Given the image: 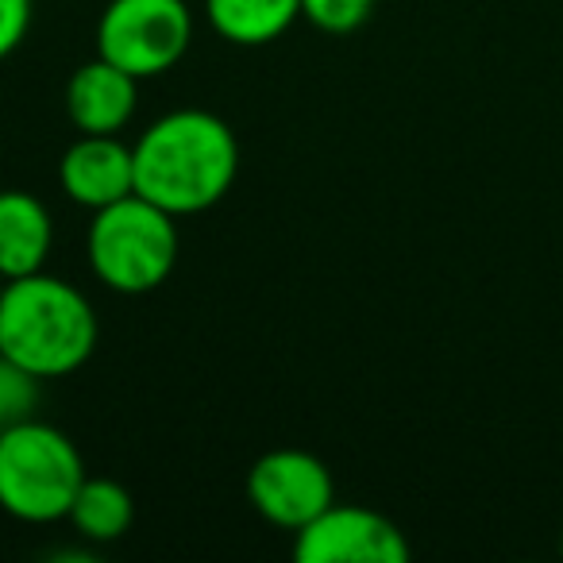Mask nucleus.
<instances>
[{"mask_svg":"<svg viewBox=\"0 0 563 563\" xmlns=\"http://www.w3.org/2000/svg\"><path fill=\"white\" fill-rule=\"evenodd\" d=\"M86 255L97 282L109 286L112 294H124V298L151 294L178 266V217L151 205L147 197L128 194L117 205L93 212V224L86 232Z\"/></svg>","mask_w":563,"mask_h":563,"instance_id":"obj_3","label":"nucleus"},{"mask_svg":"<svg viewBox=\"0 0 563 563\" xmlns=\"http://www.w3.org/2000/svg\"><path fill=\"white\" fill-rule=\"evenodd\" d=\"M40 383L27 367H20L16 360L0 352V432L12 429V424L35 417L40 406Z\"/></svg>","mask_w":563,"mask_h":563,"instance_id":"obj_13","label":"nucleus"},{"mask_svg":"<svg viewBox=\"0 0 563 563\" xmlns=\"http://www.w3.org/2000/svg\"><path fill=\"white\" fill-rule=\"evenodd\" d=\"M140 104V78L97 55L66 81V117L81 135H120Z\"/></svg>","mask_w":563,"mask_h":563,"instance_id":"obj_9","label":"nucleus"},{"mask_svg":"<svg viewBox=\"0 0 563 563\" xmlns=\"http://www.w3.org/2000/svg\"><path fill=\"white\" fill-rule=\"evenodd\" d=\"M32 32V0H0V63L16 55Z\"/></svg>","mask_w":563,"mask_h":563,"instance_id":"obj_15","label":"nucleus"},{"mask_svg":"<svg viewBox=\"0 0 563 563\" xmlns=\"http://www.w3.org/2000/svg\"><path fill=\"white\" fill-rule=\"evenodd\" d=\"M4 282H9V278H4V274H0V294H4Z\"/></svg>","mask_w":563,"mask_h":563,"instance_id":"obj_16","label":"nucleus"},{"mask_svg":"<svg viewBox=\"0 0 563 563\" xmlns=\"http://www.w3.org/2000/svg\"><path fill=\"white\" fill-rule=\"evenodd\" d=\"M66 521L78 529V537L93 540V544H112V540H120L132 529L135 501L128 494V486H120L117 478L86 475Z\"/></svg>","mask_w":563,"mask_h":563,"instance_id":"obj_12","label":"nucleus"},{"mask_svg":"<svg viewBox=\"0 0 563 563\" xmlns=\"http://www.w3.org/2000/svg\"><path fill=\"white\" fill-rule=\"evenodd\" d=\"M86 475L78 444L55 424L27 417L0 432V509L16 521H63Z\"/></svg>","mask_w":563,"mask_h":563,"instance_id":"obj_4","label":"nucleus"},{"mask_svg":"<svg viewBox=\"0 0 563 563\" xmlns=\"http://www.w3.org/2000/svg\"><path fill=\"white\" fill-rule=\"evenodd\" d=\"M560 552H563V537H560Z\"/></svg>","mask_w":563,"mask_h":563,"instance_id":"obj_17","label":"nucleus"},{"mask_svg":"<svg viewBox=\"0 0 563 563\" xmlns=\"http://www.w3.org/2000/svg\"><path fill=\"white\" fill-rule=\"evenodd\" d=\"M135 151V194L170 217H197L228 197L240 174V140L205 109H174L158 117Z\"/></svg>","mask_w":563,"mask_h":563,"instance_id":"obj_1","label":"nucleus"},{"mask_svg":"<svg viewBox=\"0 0 563 563\" xmlns=\"http://www.w3.org/2000/svg\"><path fill=\"white\" fill-rule=\"evenodd\" d=\"M63 194L97 212L135 194V151L120 135H78L58 163Z\"/></svg>","mask_w":563,"mask_h":563,"instance_id":"obj_8","label":"nucleus"},{"mask_svg":"<svg viewBox=\"0 0 563 563\" xmlns=\"http://www.w3.org/2000/svg\"><path fill=\"white\" fill-rule=\"evenodd\" d=\"M247 498L278 529H306L336 501V483L324 460L306 448H274L247 471Z\"/></svg>","mask_w":563,"mask_h":563,"instance_id":"obj_6","label":"nucleus"},{"mask_svg":"<svg viewBox=\"0 0 563 563\" xmlns=\"http://www.w3.org/2000/svg\"><path fill=\"white\" fill-rule=\"evenodd\" d=\"M375 12V0H301V16L324 35H352Z\"/></svg>","mask_w":563,"mask_h":563,"instance_id":"obj_14","label":"nucleus"},{"mask_svg":"<svg viewBox=\"0 0 563 563\" xmlns=\"http://www.w3.org/2000/svg\"><path fill=\"white\" fill-rule=\"evenodd\" d=\"M55 247L51 209L27 189H0V274L24 278L47 266Z\"/></svg>","mask_w":563,"mask_h":563,"instance_id":"obj_10","label":"nucleus"},{"mask_svg":"<svg viewBox=\"0 0 563 563\" xmlns=\"http://www.w3.org/2000/svg\"><path fill=\"white\" fill-rule=\"evenodd\" d=\"M209 24L235 47H266L301 20V0H205Z\"/></svg>","mask_w":563,"mask_h":563,"instance_id":"obj_11","label":"nucleus"},{"mask_svg":"<svg viewBox=\"0 0 563 563\" xmlns=\"http://www.w3.org/2000/svg\"><path fill=\"white\" fill-rule=\"evenodd\" d=\"M294 560L301 563H406L409 540L386 514L332 501L321 517L294 532Z\"/></svg>","mask_w":563,"mask_h":563,"instance_id":"obj_7","label":"nucleus"},{"mask_svg":"<svg viewBox=\"0 0 563 563\" xmlns=\"http://www.w3.org/2000/svg\"><path fill=\"white\" fill-rule=\"evenodd\" d=\"M97 309L55 274H24L0 294V352L35 378H66L86 367L97 347Z\"/></svg>","mask_w":563,"mask_h":563,"instance_id":"obj_2","label":"nucleus"},{"mask_svg":"<svg viewBox=\"0 0 563 563\" xmlns=\"http://www.w3.org/2000/svg\"><path fill=\"white\" fill-rule=\"evenodd\" d=\"M194 12L186 0H109L97 20V55L132 78H158L186 58Z\"/></svg>","mask_w":563,"mask_h":563,"instance_id":"obj_5","label":"nucleus"}]
</instances>
